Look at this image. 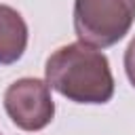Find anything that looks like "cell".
<instances>
[{
	"instance_id": "7a4b0ae2",
	"label": "cell",
	"mask_w": 135,
	"mask_h": 135,
	"mask_svg": "<svg viewBox=\"0 0 135 135\" xmlns=\"http://www.w3.org/2000/svg\"><path fill=\"white\" fill-rule=\"evenodd\" d=\"M135 21V0H76L74 32L80 42L108 49L122 40Z\"/></svg>"
},
{
	"instance_id": "3957f363",
	"label": "cell",
	"mask_w": 135,
	"mask_h": 135,
	"mask_svg": "<svg viewBox=\"0 0 135 135\" xmlns=\"http://www.w3.org/2000/svg\"><path fill=\"white\" fill-rule=\"evenodd\" d=\"M4 110L23 131H40L55 116V101L49 82L40 78H19L4 91Z\"/></svg>"
},
{
	"instance_id": "277c9868",
	"label": "cell",
	"mask_w": 135,
	"mask_h": 135,
	"mask_svg": "<svg viewBox=\"0 0 135 135\" xmlns=\"http://www.w3.org/2000/svg\"><path fill=\"white\" fill-rule=\"evenodd\" d=\"M27 46V25L23 17L6 4H0V65L19 61Z\"/></svg>"
},
{
	"instance_id": "6da1fadb",
	"label": "cell",
	"mask_w": 135,
	"mask_h": 135,
	"mask_svg": "<svg viewBox=\"0 0 135 135\" xmlns=\"http://www.w3.org/2000/svg\"><path fill=\"white\" fill-rule=\"evenodd\" d=\"M46 82L74 103H108L114 95V76L108 57L84 42L59 46L46 59Z\"/></svg>"
},
{
	"instance_id": "5b68a950",
	"label": "cell",
	"mask_w": 135,
	"mask_h": 135,
	"mask_svg": "<svg viewBox=\"0 0 135 135\" xmlns=\"http://www.w3.org/2000/svg\"><path fill=\"white\" fill-rule=\"evenodd\" d=\"M124 72H127V78L131 80V84L135 86V36L124 51Z\"/></svg>"
}]
</instances>
